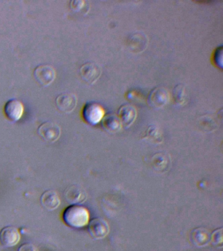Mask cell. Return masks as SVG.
<instances>
[{
	"mask_svg": "<svg viewBox=\"0 0 223 251\" xmlns=\"http://www.w3.org/2000/svg\"><path fill=\"white\" fill-rule=\"evenodd\" d=\"M18 251H38V249L32 243H26L19 247Z\"/></svg>",
	"mask_w": 223,
	"mask_h": 251,
	"instance_id": "cell-22",
	"label": "cell"
},
{
	"mask_svg": "<svg viewBox=\"0 0 223 251\" xmlns=\"http://www.w3.org/2000/svg\"><path fill=\"white\" fill-rule=\"evenodd\" d=\"M87 226L89 234L96 239L105 238L110 231L109 223L101 218L97 217L90 220Z\"/></svg>",
	"mask_w": 223,
	"mask_h": 251,
	"instance_id": "cell-5",
	"label": "cell"
},
{
	"mask_svg": "<svg viewBox=\"0 0 223 251\" xmlns=\"http://www.w3.org/2000/svg\"><path fill=\"white\" fill-rule=\"evenodd\" d=\"M70 6L72 11L83 15H86L90 9L89 3L84 0H72L70 1Z\"/></svg>",
	"mask_w": 223,
	"mask_h": 251,
	"instance_id": "cell-18",
	"label": "cell"
},
{
	"mask_svg": "<svg viewBox=\"0 0 223 251\" xmlns=\"http://www.w3.org/2000/svg\"><path fill=\"white\" fill-rule=\"evenodd\" d=\"M211 241L215 246L223 247V227L215 229L211 235Z\"/></svg>",
	"mask_w": 223,
	"mask_h": 251,
	"instance_id": "cell-20",
	"label": "cell"
},
{
	"mask_svg": "<svg viewBox=\"0 0 223 251\" xmlns=\"http://www.w3.org/2000/svg\"><path fill=\"white\" fill-rule=\"evenodd\" d=\"M118 116L121 120L123 126L130 127L137 117V111L136 107L129 104L121 105L118 111Z\"/></svg>",
	"mask_w": 223,
	"mask_h": 251,
	"instance_id": "cell-12",
	"label": "cell"
},
{
	"mask_svg": "<svg viewBox=\"0 0 223 251\" xmlns=\"http://www.w3.org/2000/svg\"><path fill=\"white\" fill-rule=\"evenodd\" d=\"M24 111V105L19 100L11 99L5 103V115L11 122L19 121L22 118Z\"/></svg>",
	"mask_w": 223,
	"mask_h": 251,
	"instance_id": "cell-10",
	"label": "cell"
},
{
	"mask_svg": "<svg viewBox=\"0 0 223 251\" xmlns=\"http://www.w3.org/2000/svg\"><path fill=\"white\" fill-rule=\"evenodd\" d=\"M171 96L167 88L162 86L154 88L147 97V103L152 108H161L170 101Z\"/></svg>",
	"mask_w": 223,
	"mask_h": 251,
	"instance_id": "cell-3",
	"label": "cell"
},
{
	"mask_svg": "<svg viewBox=\"0 0 223 251\" xmlns=\"http://www.w3.org/2000/svg\"><path fill=\"white\" fill-rule=\"evenodd\" d=\"M146 137L155 142H160L162 138L161 131L158 127L151 126L147 130Z\"/></svg>",
	"mask_w": 223,
	"mask_h": 251,
	"instance_id": "cell-19",
	"label": "cell"
},
{
	"mask_svg": "<svg viewBox=\"0 0 223 251\" xmlns=\"http://www.w3.org/2000/svg\"><path fill=\"white\" fill-rule=\"evenodd\" d=\"M215 64L217 65L218 68L222 69L223 67V47H219L215 51L214 56H213Z\"/></svg>",
	"mask_w": 223,
	"mask_h": 251,
	"instance_id": "cell-21",
	"label": "cell"
},
{
	"mask_svg": "<svg viewBox=\"0 0 223 251\" xmlns=\"http://www.w3.org/2000/svg\"><path fill=\"white\" fill-rule=\"evenodd\" d=\"M55 103L60 111L66 113H71L77 106V96L71 92H64L56 97Z\"/></svg>",
	"mask_w": 223,
	"mask_h": 251,
	"instance_id": "cell-9",
	"label": "cell"
},
{
	"mask_svg": "<svg viewBox=\"0 0 223 251\" xmlns=\"http://www.w3.org/2000/svg\"><path fill=\"white\" fill-rule=\"evenodd\" d=\"M90 212L81 205H71L64 210L63 221L68 226L81 229L87 226L90 221Z\"/></svg>",
	"mask_w": 223,
	"mask_h": 251,
	"instance_id": "cell-1",
	"label": "cell"
},
{
	"mask_svg": "<svg viewBox=\"0 0 223 251\" xmlns=\"http://www.w3.org/2000/svg\"><path fill=\"white\" fill-rule=\"evenodd\" d=\"M21 235L17 227L8 226L0 231V243L3 247H13L20 242Z\"/></svg>",
	"mask_w": 223,
	"mask_h": 251,
	"instance_id": "cell-8",
	"label": "cell"
},
{
	"mask_svg": "<svg viewBox=\"0 0 223 251\" xmlns=\"http://www.w3.org/2000/svg\"><path fill=\"white\" fill-rule=\"evenodd\" d=\"M64 195L68 203L72 205H80L83 203L87 198V195L83 188H80L79 186L75 184L68 187L65 190Z\"/></svg>",
	"mask_w": 223,
	"mask_h": 251,
	"instance_id": "cell-14",
	"label": "cell"
},
{
	"mask_svg": "<svg viewBox=\"0 0 223 251\" xmlns=\"http://www.w3.org/2000/svg\"><path fill=\"white\" fill-rule=\"evenodd\" d=\"M101 121H102L103 127L109 133H115L122 129L123 125L121 120L115 114L105 115Z\"/></svg>",
	"mask_w": 223,
	"mask_h": 251,
	"instance_id": "cell-16",
	"label": "cell"
},
{
	"mask_svg": "<svg viewBox=\"0 0 223 251\" xmlns=\"http://www.w3.org/2000/svg\"><path fill=\"white\" fill-rule=\"evenodd\" d=\"M148 43V36L141 31L132 33L127 40L128 48L134 53H141L146 50Z\"/></svg>",
	"mask_w": 223,
	"mask_h": 251,
	"instance_id": "cell-11",
	"label": "cell"
},
{
	"mask_svg": "<svg viewBox=\"0 0 223 251\" xmlns=\"http://www.w3.org/2000/svg\"><path fill=\"white\" fill-rule=\"evenodd\" d=\"M38 133L43 140L48 143H54L60 138L61 128L57 124L47 121L38 127Z\"/></svg>",
	"mask_w": 223,
	"mask_h": 251,
	"instance_id": "cell-4",
	"label": "cell"
},
{
	"mask_svg": "<svg viewBox=\"0 0 223 251\" xmlns=\"http://www.w3.org/2000/svg\"><path fill=\"white\" fill-rule=\"evenodd\" d=\"M172 96V100L176 105H185L188 100V94L185 85L183 84H177L174 86Z\"/></svg>",
	"mask_w": 223,
	"mask_h": 251,
	"instance_id": "cell-17",
	"label": "cell"
},
{
	"mask_svg": "<svg viewBox=\"0 0 223 251\" xmlns=\"http://www.w3.org/2000/svg\"><path fill=\"white\" fill-rule=\"evenodd\" d=\"M34 76L40 85L47 86L55 79L56 71L50 65H40L35 68Z\"/></svg>",
	"mask_w": 223,
	"mask_h": 251,
	"instance_id": "cell-6",
	"label": "cell"
},
{
	"mask_svg": "<svg viewBox=\"0 0 223 251\" xmlns=\"http://www.w3.org/2000/svg\"><path fill=\"white\" fill-rule=\"evenodd\" d=\"M41 203L49 211L57 209L61 203V200L58 194L54 190H47L41 196Z\"/></svg>",
	"mask_w": 223,
	"mask_h": 251,
	"instance_id": "cell-15",
	"label": "cell"
},
{
	"mask_svg": "<svg viewBox=\"0 0 223 251\" xmlns=\"http://www.w3.org/2000/svg\"><path fill=\"white\" fill-rule=\"evenodd\" d=\"M190 239L196 247H205L211 242V233L204 227H197L192 230Z\"/></svg>",
	"mask_w": 223,
	"mask_h": 251,
	"instance_id": "cell-13",
	"label": "cell"
},
{
	"mask_svg": "<svg viewBox=\"0 0 223 251\" xmlns=\"http://www.w3.org/2000/svg\"><path fill=\"white\" fill-rule=\"evenodd\" d=\"M101 68L95 62H87L80 68V75L82 79L87 83L93 84L100 77Z\"/></svg>",
	"mask_w": 223,
	"mask_h": 251,
	"instance_id": "cell-7",
	"label": "cell"
},
{
	"mask_svg": "<svg viewBox=\"0 0 223 251\" xmlns=\"http://www.w3.org/2000/svg\"><path fill=\"white\" fill-rule=\"evenodd\" d=\"M82 114L86 123L90 125L95 126L102 121L105 116V111L100 104L91 101L84 106Z\"/></svg>",
	"mask_w": 223,
	"mask_h": 251,
	"instance_id": "cell-2",
	"label": "cell"
}]
</instances>
